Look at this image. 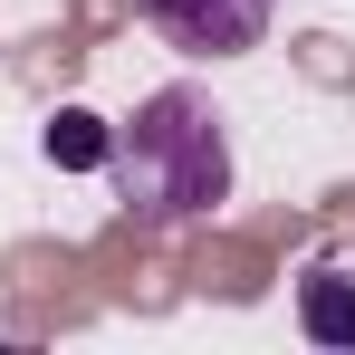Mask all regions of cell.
<instances>
[{"instance_id": "cell-2", "label": "cell", "mask_w": 355, "mask_h": 355, "mask_svg": "<svg viewBox=\"0 0 355 355\" xmlns=\"http://www.w3.org/2000/svg\"><path fill=\"white\" fill-rule=\"evenodd\" d=\"M144 19L182 58H250L269 39V0H144Z\"/></svg>"}, {"instance_id": "cell-1", "label": "cell", "mask_w": 355, "mask_h": 355, "mask_svg": "<svg viewBox=\"0 0 355 355\" xmlns=\"http://www.w3.org/2000/svg\"><path fill=\"white\" fill-rule=\"evenodd\" d=\"M106 182L144 231H192L231 202V116L202 87H154L106 144Z\"/></svg>"}, {"instance_id": "cell-3", "label": "cell", "mask_w": 355, "mask_h": 355, "mask_svg": "<svg viewBox=\"0 0 355 355\" xmlns=\"http://www.w3.org/2000/svg\"><path fill=\"white\" fill-rule=\"evenodd\" d=\"M297 327H307L317 346H355V269L317 259V269L297 279Z\"/></svg>"}, {"instance_id": "cell-4", "label": "cell", "mask_w": 355, "mask_h": 355, "mask_svg": "<svg viewBox=\"0 0 355 355\" xmlns=\"http://www.w3.org/2000/svg\"><path fill=\"white\" fill-rule=\"evenodd\" d=\"M106 144H116V125L87 116V106H58L49 116V164L58 173H106Z\"/></svg>"}]
</instances>
